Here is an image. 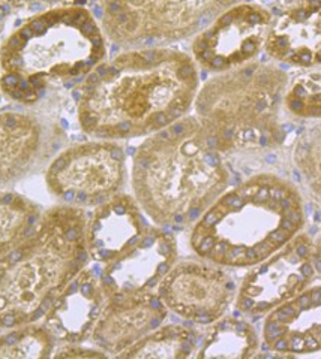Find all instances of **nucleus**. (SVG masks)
<instances>
[{"instance_id":"f257e3e1","label":"nucleus","mask_w":321,"mask_h":359,"mask_svg":"<svg viewBox=\"0 0 321 359\" xmlns=\"http://www.w3.org/2000/svg\"><path fill=\"white\" fill-rule=\"evenodd\" d=\"M198 86L194 62L167 48H146L99 63L79 99L83 130L103 140L155 133L181 120Z\"/></svg>"},{"instance_id":"f03ea898","label":"nucleus","mask_w":321,"mask_h":359,"mask_svg":"<svg viewBox=\"0 0 321 359\" xmlns=\"http://www.w3.org/2000/svg\"><path fill=\"white\" fill-rule=\"evenodd\" d=\"M198 118L155 132L132 162V190L143 212L165 229H183L225 192L228 170Z\"/></svg>"},{"instance_id":"7ed1b4c3","label":"nucleus","mask_w":321,"mask_h":359,"mask_svg":"<svg viewBox=\"0 0 321 359\" xmlns=\"http://www.w3.org/2000/svg\"><path fill=\"white\" fill-rule=\"evenodd\" d=\"M303 196L287 180L252 177L227 190L194 224L190 245L200 259L225 268H251L301 233Z\"/></svg>"},{"instance_id":"20e7f679","label":"nucleus","mask_w":321,"mask_h":359,"mask_svg":"<svg viewBox=\"0 0 321 359\" xmlns=\"http://www.w3.org/2000/svg\"><path fill=\"white\" fill-rule=\"evenodd\" d=\"M86 228L83 208L53 207L30 235L0 257V328H17L46 316L91 259Z\"/></svg>"},{"instance_id":"39448f33","label":"nucleus","mask_w":321,"mask_h":359,"mask_svg":"<svg viewBox=\"0 0 321 359\" xmlns=\"http://www.w3.org/2000/svg\"><path fill=\"white\" fill-rule=\"evenodd\" d=\"M105 55L95 18L81 8L53 9L29 20L0 50L4 92L33 104L50 86L68 84L91 74Z\"/></svg>"},{"instance_id":"423d86ee","label":"nucleus","mask_w":321,"mask_h":359,"mask_svg":"<svg viewBox=\"0 0 321 359\" xmlns=\"http://www.w3.org/2000/svg\"><path fill=\"white\" fill-rule=\"evenodd\" d=\"M285 75L249 65L206 84L197 99L198 120L221 151L266 149L282 140L276 111Z\"/></svg>"},{"instance_id":"0eeeda50","label":"nucleus","mask_w":321,"mask_h":359,"mask_svg":"<svg viewBox=\"0 0 321 359\" xmlns=\"http://www.w3.org/2000/svg\"><path fill=\"white\" fill-rule=\"evenodd\" d=\"M125 177V153L119 145L84 142L53 161L46 182L50 194L65 205L84 210L120 194Z\"/></svg>"},{"instance_id":"6e6552de","label":"nucleus","mask_w":321,"mask_h":359,"mask_svg":"<svg viewBox=\"0 0 321 359\" xmlns=\"http://www.w3.org/2000/svg\"><path fill=\"white\" fill-rule=\"evenodd\" d=\"M315 277L313 240L301 232L280 250L251 266L237 287L236 310L243 316H266L313 285Z\"/></svg>"},{"instance_id":"1a4fd4ad","label":"nucleus","mask_w":321,"mask_h":359,"mask_svg":"<svg viewBox=\"0 0 321 359\" xmlns=\"http://www.w3.org/2000/svg\"><path fill=\"white\" fill-rule=\"evenodd\" d=\"M157 294L176 316L209 327L225 316L236 299L237 287L225 266L204 259L182 261L161 280Z\"/></svg>"},{"instance_id":"9d476101","label":"nucleus","mask_w":321,"mask_h":359,"mask_svg":"<svg viewBox=\"0 0 321 359\" xmlns=\"http://www.w3.org/2000/svg\"><path fill=\"white\" fill-rule=\"evenodd\" d=\"M177 256L179 249L174 235L161 226H148L134 245L104 265L99 280L105 297L157 290L177 262Z\"/></svg>"},{"instance_id":"9b49d317","label":"nucleus","mask_w":321,"mask_h":359,"mask_svg":"<svg viewBox=\"0 0 321 359\" xmlns=\"http://www.w3.org/2000/svg\"><path fill=\"white\" fill-rule=\"evenodd\" d=\"M169 316V310L157 290L136 295L107 298L91 340L96 349L119 356L131 346L157 330Z\"/></svg>"},{"instance_id":"f8f14e48","label":"nucleus","mask_w":321,"mask_h":359,"mask_svg":"<svg viewBox=\"0 0 321 359\" xmlns=\"http://www.w3.org/2000/svg\"><path fill=\"white\" fill-rule=\"evenodd\" d=\"M266 29L252 8L230 11L195 39V59L209 71L231 69L260 51Z\"/></svg>"},{"instance_id":"ddd939ff","label":"nucleus","mask_w":321,"mask_h":359,"mask_svg":"<svg viewBox=\"0 0 321 359\" xmlns=\"http://www.w3.org/2000/svg\"><path fill=\"white\" fill-rule=\"evenodd\" d=\"M263 340L281 355L321 351V285H309L294 298L266 314Z\"/></svg>"},{"instance_id":"4468645a","label":"nucleus","mask_w":321,"mask_h":359,"mask_svg":"<svg viewBox=\"0 0 321 359\" xmlns=\"http://www.w3.org/2000/svg\"><path fill=\"white\" fill-rule=\"evenodd\" d=\"M107 302L101 280L91 269H81L65 286L44 316L46 327L56 341L63 344L83 343L101 318Z\"/></svg>"},{"instance_id":"2eb2a0df","label":"nucleus","mask_w":321,"mask_h":359,"mask_svg":"<svg viewBox=\"0 0 321 359\" xmlns=\"http://www.w3.org/2000/svg\"><path fill=\"white\" fill-rule=\"evenodd\" d=\"M148 226L136 198L120 192L96 205L87 217L89 256L98 264L112 262L134 245Z\"/></svg>"},{"instance_id":"dca6fc26","label":"nucleus","mask_w":321,"mask_h":359,"mask_svg":"<svg viewBox=\"0 0 321 359\" xmlns=\"http://www.w3.org/2000/svg\"><path fill=\"white\" fill-rule=\"evenodd\" d=\"M273 59L299 67L321 65V0H299L266 41Z\"/></svg>"},{"instance_id":"f3484780","label":"nucleus","mask_w":321,"mask_h":359,"mask_svg":"<svg viewBox=\"0 0 321 359\" xmlns=\"http://www.w3.org/2000/svg\"><path fill=\"white\" fill-rule=\"evenodd\" d=\"M42 145L39 123L20 112L0 114V184L25 175L37 162Z\"/></svg>"},{"instance_id":"a211bd4d","label":"nucleus","mask_w":321,"mask_h":359,"mask_svg":"<svg viewBox=\"0 0 321 359\" xmlns=\"http://www.w3.org/2000/svg\"><path fill=\"white\" fill-rule=\"evenodd\" d=\"M260 346L252 325L235 316H223L209 325L195 358H252Z\"/></svg>"},{"instance_id":"6ab92c4d","label":"nucleus","mask_w":321,"mask_h":359,"mask_svg":"<svg viewBox=\"0 0 321 359\" xmlns=\"http://www.w3.org/2000/svg\"><path fill=\"white\" fill-rule=\"evenodd\" d=\"M200 340V334L186 325H161L149 332L145 339L122 352L119 358H191L195 356Z\"/></svg>"},{"instance_id":"aec40b11","label":"nucleus","mask_w":321,"mask_h":359,"mask_svg":"<svg viewBox=\"0 0 321 359\" xmlns=\"http://www.w3.org/2000/svg\"><path fill=\"white\" fill-rule=\"evenodd\" d=\"M41 216L39 207L32 201L15 194H0V256L30 235Z\"/></svg>"},{"instance_id":"412c9836","label":"nucleus","mask_w":321,"mask_h":359,"mask_svg":"<svg viewBox=\"0 0 321 359\" xmlns=\"http://www.w3.org/2000/svg\"><path fill=\"white\" fill-rule=\"evenodd\" d=\"M56 339L46 325L35 322L20 325L17 330L0 337V358H48Z\"/></svg>"},{"instance_id":"4be33fe9","label":"nucleus","mask_w":321,"mask_h":359,"mask_svg":"<svg viewBox=\"0 0 321 359\" xmlns=\"http://www.w3.org/2000/svg\"><path fill=\"white\" fill-rule=\"evenodd\" d=\"M293 157L306 195L321 207V123L301 135Z\"/></svg>"},{"instance_id":"5701e85b","label":"nucleus","mask_w":321,"mask_h":359,"mask_svg":"<svg viewBox=\"0 0 321 359\" xmlns=\"http://www.w3.org/2000/svg\"><path fill=\"white\" fill-rule=\"evenodd\" d=\"M285 105L296 117L321 120V65L296 78Z\"/></svg>"},{"instance_id":"b1692460","label":"nucleus","mask_w":321,"mask_h":359,"mask_svg":"<svg viewBox=\"0 0 321 359\" xmlns=\"http://www.w3.org/2000/svg\"><path fill=\"white\" fill-rule=\"evenodd\" d=\"M53 356H62V358H96V356H108L103 351L96 349V347H83L81 343L75 344H65L59 347L58 352H54Z\"/></svg>"},{"instance_id":"393cba45","label":"nucleus","mask_w":321,"mask_h":359,"mask_svg":"<svg viewBox=\"0 0 321 359\" xmlns=\"http://www.w3.org/2000/svg\"><path fill=\"white\" fill-rule=\"evenodd\" d=\"M313 262L317 277L321 278V229L317 237L313 240Z\"/></svg>"},{"instance_id":"a878e982","label":"nucleus","mask_w":321,"mask_h":359,"mask_svg":"<svg viewBox=\"0 0 321 359\" xmlns=\"http://www.w3.org/2000/svg\"><path fill=\"white\" fill-rule=\"evenodd\" d=\"M21 2H37V4H56L60 2V0H21Z\"/></svg>"}]
</instances>
